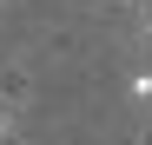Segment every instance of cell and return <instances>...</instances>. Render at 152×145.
Returning <instances> with one entry per match:
<instances>
[{
    "label": "cell",
    "mask_w": 152,
    "mask_h": 145,
    "mask_svg": "<svg viewBox=\"0 0 152 145\" xmlns=\"http://www.w3.org/2000/svg\"><path fill=\"white\" fill-rule=\"evenodd\" d=\"M0 145H7V112H0Z\"/></svg>",
    "instance_id": "obj_2"
},
{
    "label": "cell",
    "mask_w": 152,
    "mask_h": 145,
    "mask_svg": "<svg viewBox=\"0 0 152 145\" xmlns=\"http://www.w3.org/2000/svg\"><path fill=\"white\" fill-rule=\"evenodd\" d=\"M145 46H152V13H145Z\"/></svg>",
    "instance_id": "obj_3"
},
{
    "label": "cell",
    "mask_w": 152,
    "mask_h": 145,
    "mask_svg": "<svg viewBox=\"0 0 152 145\" xmlns=\"http://www.w3.org/2000/svg\"><path fill=\"white\" fill-rule=\"evenodd\" d=\"M132 99H139V106H152V66L139 72V79H132Z\"/></svg>",
    "instance_id": "obj_1"
}]
</instances>
